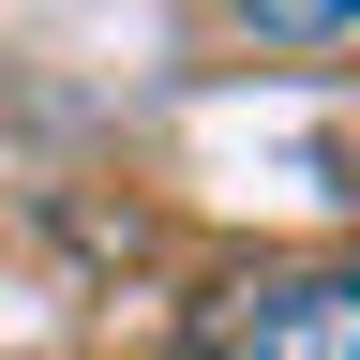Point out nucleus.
I'll use <instances>...</instances> for the list:
<instances>
[{
    "label": "nucleus",
    "mask_w": 360,
    "mask_h": 360,
    "mask_svg": "<svg viewBox=\"0 0 360 360\" xmlns=\"http://www.w3.org/2000/svg\"><path fill=\"white\" fill-rule=\"evenodd\" d=\"M180 360H360V285L330 255L315 270H240V285H210Z\"/></svg>",
    "instance_id": "f257e3e1"
},
{
    "label": "nucleus",
    "mask_w": 360,
    "mask_h": 360,
    "mask_svg": "<svg viewBox=\"0 0 360 360\" xmlns=\"http://www.w3.org/2000/svg\"><path fill=\"white\" fill-rule=\"evenodd\" d=\"M255 45H285V60H330V45L360 30V0H225Z\"/></svg>",
    "instance_id": "f03ea898"
}]
</instances>
